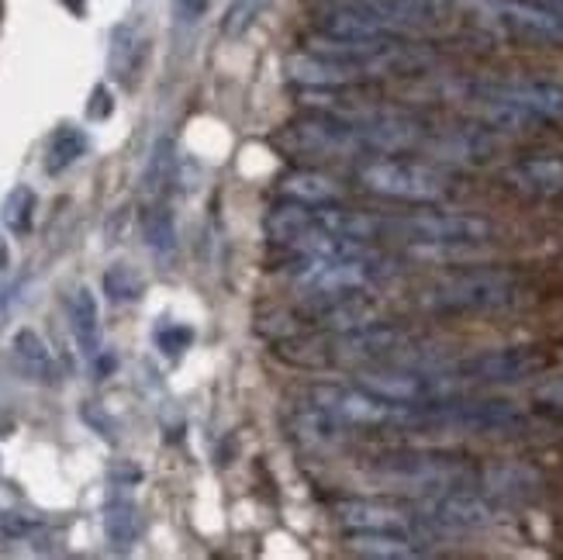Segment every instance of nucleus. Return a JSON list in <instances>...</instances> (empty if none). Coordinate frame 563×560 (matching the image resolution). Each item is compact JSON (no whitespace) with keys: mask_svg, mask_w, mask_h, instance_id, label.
Masks as SVG:
<instances>
[{"mask_svg":"<svg viewBox=\"0 0 563 560\" xmlns=\"http://www.w3.org/2000/svg\"><path fill=\"white\" fill-rule=\"evenodd\" d=\"M322 301H325V308H318L314 322L332 329V332H350V329H360L366 322H377V308L371 298H363V290H356V295L322 298Z\"/></svg>","mask_w":563,"mask_h":560,"instance_id":"nucleus-23","label":"nucleus"},{"mask_svg":"<svg viewBox=\"0 0 563 560\" xmlns=\"http://www.w3.org/2000/svg\"><path fill=\"white\" fill-rule=\"evenodd\" d=\"M287 77H290V84H298L301 90H322V94L360 87V84L374 80L366 69L350 66V63H339V59L322 56V53H311V48H301V53L287 56Z\"/></svg>","mask_w":563,"mask_h":560,"instance_id":"nucleus-14","label":"nucleus"},{"mask_svg":"<svg viewBox=\"0 0 563 560\" xmlns=\"http://www.w3.org/2000/svg\"><path fill=\"white\" fill-rule=\"evenodd\" d=\"M346 550L371 560H422L432 553L429 540L401 537V532H350Z\"/></svg>","mask_w":563,"mask_h":560,"instance_id":"nucleus-19","label":"nucleus"},{"mask_svg":"<svg viewBox=\"0 0 563 560\" xmlns=\"http://www.w3.org/2000/svg\"><path fill=\"white\" fill-rule=\"evenodd\" d=\"M35 208H38L35 190L18 184L4 198V205H0V222H4V229H11L14 235H24L35 222Z\"/></svg>","mask_w":563,"mask_h":560,"instance_id":"nucleus-30","label":"nucleus"},{"mask_svg":"<svg viewBox=\"0 0 563 560\" xmlns=\"http://www.w3.org/2000/svg\"><path fill=\"white\" fill-rule=\"evenodd\" d=\"M290 429H294V440L311 447V450H329V447H339L342 440H346L350 426L342 422L339 416H332L329 408L308 402L305 408L294 411L290 419Z\"/></svg>","mask_w":563,"mask_h":560,"instance_id":"nucleus-20","label":"nucleus"},{"mask_svg":"<svg viewBox=\"0 0 563 560\" xmlns=\"http://www.w3.org/2000/svg\"><path fill=\"white\" fill-rule=\"evenodd\" d=\"M380 235L401 239L419 256H439L446 250H467V246H481V242H492L495 222H487V218L471 211L426 208V211L380 218Z\"/></svg>","mask_w":563,"mask_h":560,"instance_id":"nucleus-4","label":"nucleus"},{"mask_svg":"<svg viewBox=\"0 0 563 560\" xmlns=\"http://www.w3.org/2000/svg\"><path fill=\"white\" fill-rule=\"evenodd\" d=\"M111 111H114V101H111V90L101 84V87H93V94H90V105H87V114L93 118V121H104V118H111Z\"/></svg>","mask_w":563,"mask_h":560,"instance_id":"nucleus-35","label":"nucleus"},{"mask_svg":"<svg viewBox=\"0 0 563 560\" xmlns=\"http://www.w3.org/2000/svg\"><path fill=\"white\" fill-rule=\"evenodd\" d=\"M8 298H11V287H8V284H0V308H4Z\"/></svg>","mask_w":563,"mask_h":560,"instance_id":"nucleus-38","label":"nucleus"},{"mask_svg":"<svg viewBox=\"0 0 563 560\" xmlns=\"http://www.w3.org/2000/svg\"><path fill=\"white\" fill-rule=\"evenodd\" d=\"M8 263H11V246H8V239L0 235V271H8Z\"/></svg>","mask_w":563,"mask_h":560,"instance_id":"nucleus-37","label":"nucleus"},{"mask_svg":"<svg viewBox=\"0 0 563 560\" xmlns=\"http://www.w3.org/2000/svg\"><path fill=\"white\" fill-rule=\"evenodd\" d=\"M426 308L443 315H481L505 311L526 301V284L508 266H474L450 277H439L422 295Z\"/></svg>","mask_w":563,"mask_h":560,"instance_id":"nucleus-3","label":"nucleus"},{"mask_svg":"<svg viewBox=\"0 0 563 560\" xmlns=\"http://www.w3.org/2000/svg\"><path fill=\"white\" fill-rule=\"evenodd\" d=\"M547 367V353L536 347H498V350H481L467 360L453 363L456 377L463 381L467 392L474 387H508L536 377Z\"/></svg>","mask_w":563,"mask_h":560,"instance_id":"nucleus-10","label":"nucleus"},{"mask_svg":"<svg viewBox=\"0 0 563 560\" xmlns=\"http://www.w3.org/2000/svg\"><path fill=\"white\" fill-rule=\"evenodd\" d=\"M481 125L495 132H522L563 121V84L556 80H498L474 94Z\"/></svg>","mask_w":563,"mask_h":560,"instance_id":"nucleus-2","label":"nucleus"},{"mask_svg":"<svg viewBox=\"0 0 563 560\" xmlns=\"http://www.w3.org/2000/svg\"><path fill=\"white\" fill-rule=\"evenodd\" d=\"M374 474L387 484L411 492H443V488H467L477 484V471L463 464L460 457H439V453H390L374 464Z\"/></svg>","mask_w":563,"mask_h":560,"instance_id":"nucleus-8","label":"nucleus"},{"mask_svg":"<svg viewBox=\"0 0 563 560\" xmlns=\"http://www.w3.org/2000/svg\"><path fill=\"white\" fill-rule=\"evenodd\" d=\"M280 190H284V198L305 201V205H314V208L342 201V187L332 177L318 174V169H290V174L280 177Z\"/></svg>","mask_w":563,"mask_h":560,"instance_id":"nucleus-24","label":"nucleus"},{"mask_svg":"<svg viewBox=\"0 0 563 560\" xmlns=\"http://www.w3.org/2000/svg\"><path fill=\"white\" fill-rule=\"evenodd\" d=\"M101 287H104V295H108L114 305H132V301L142 298L145 281H142V274L135 271V266H129V263H114V266H108V271H104Z\"/></svg>","mask_w":563,"mask_h":560,"instance_id":"nucleus-31","label":"nucleus"},{"mask_svg":"<svg viewBox=\"0 0 563 560\" xmlns=\"http://www.w3.org/2000/svg\"><path fill=\"white\" fill-rule=\"evenodd\" d=\"M398 274L374 242H353V246L322 256H298L290 271V281L314 298H339L356 295V290H371L387 284Z\"/></svg>","mask_w":563,"mask_h":560,"instance_id":"nucleus-1","label":"nucleus"},{"mask_svg":"<svg viewBox=\"0 0 563 560\" xmlns=\"http://www.w3.org/2000/svg\"><path fill=\"white\" fill-rule=\"evenodd\" d=\"M311 402L329 408L346 426H422V405H401L387 402L366 387H342V384H322L311 392Z\"/></svg>","mask_w":563,"mask_h":560,"instance_id":"nucleus-9","label":"nucleus"},{"mask_svg":"<svg viewBox=\"0 0 563 560\" xmlns=\"http://www.w3.org/2000/svg\"><path fill=\"white\" fill-rule=\"evenodd\" d=\"M481 29L501 39L536 45H563V11L547 0H463Z\"/></svg>","mask_w":563,"mask_h":560,"instance_id":"nucleus-6","label":"nucleus"},{"mask_svg":"<svg viewBox=\"0 0 563 560\" xmlns=\"http://www.w3.org/2000/svg\"><path fill=\"white\" fill-rule=\"evenodd\" d=\"M422 426L426 429H453V432H477V436H498L516 432L526 426V411L516 402L505 398H446L422 405Z\"/></svg>","mask_w":563,"mask_h":560,"instance_id":"nucleus-7","label":"nucleus"},{"mask_svg":"<svg viewBox=\"0 0 563 560\" xmlns=\"http://www.w3.org/2000/svg\"><path fill=\"white\" fill-rule=\"evenodd\" d=\"M419 519L429 526V532H477L495 523V505L487 495L474 492V484L467 488H443L429 492L419 502Z\"/></svg>","mask_w":563,"mask_h":560,"instance_id":"nucleus-12","label":"nucleus"},{"mask_svg":"<svg viewBox=\"0 0 563 560\" xmlns=\"http://www.w3.org/2000/svg\"><path fill=\"white\" fill-rule=\"evenodd\" d=\"M142 235L145 246H150L156 256H174L177 250V218L163 201H156L150 211L142 215Z\"/></svg>","mask_w":563,"mask_h":560,"instance_id":"nucleus-28","label":"nucleus"},{"mask_svg":"<svg viewBox=\"0 0 563 560\" xmlns=\"http://www.w3.org/2000/svg\"><path fill=\"white\" fill-rule=\"evenodd\" d=\"M360 184L387 201L439 205L453 194V177L432 163H415L401 156H374L356 169Z\"/></svg>","mask_w":563,"mask_h":560,"instance_id":"nucleus-5","label":"nucleus"},{"mask_svg":"<svg viewBox=\"0 0 563 560\" xmlns=\"http://www.w3.org/2000/svg\"><path fill=\"white\" fill-rule=\"evenodd\" d=\"M280 142L290 153H301L308 160H342V156H363V145L356 132L350 129V121H342L329 111L308 114L290 121L284 129Z\"/></svg>","mask_w":563,"mask_h":560,"instance_id":"nucleus-13","label":"nucleus"},{"mask_svg":"<svg viewBox=\"0 0 563 560\" xmlns=\"http://www.w3.org/2000/svg\"><path fill=\"white\" fill-rule=\"evenodd\" d=\"M87 150H90V139L80 125H59L45 145V174L48 177L66 174L80 156H87Z\"/></svg>","mask_w":563,"mask_h":560,"instance_id":"nucleus-26","label":"nucleus"},{"mask_svg":"<svg viewBox=\"0 0 563 560\" xmlns=\"http://www.w3.org/2000/svg\"><path fill=\"white\" fill-rule=\"evenodd\" d=\"M174 8H177V18H180V21L194 24V21H198V18L205 14L208 0H174Z\"/></svg>","mask_w":563,"mask_h":560,"instance_id":"nucleus-36","label":"nucleus"},{"mask_svg":"<svg viewBox=\"0 0 563 560\" xmlns=\"http://www.w3.org/2000/svg\"><path fill=\"white\" fill-rule=\"evenodd\" d=\"M11 353L18 360V367L29 374L32 381H45L53 384L59 377V367H56V356L53 350L45 347V339L35 332V329H18L14 339H11Z\"/></svg>","mask_w":563,"mask_h":560,"instance_id":"nucleus-25","label":"nucleus"},{"mask_svg":"<svg viewBox=\"0 0 563 560\" xmlns=\"http://www.w3.org/2000/svg\"><path fill=\"white\" fill-rule=\"evenodd\" d=\"M536 405L563 419V374L550 377V381H543L540 387H536Z\"/></svg>","mask_w":563,"mask_h":560,"instance_id":"nucleus-34","label":"nucleus"},{"mask_svg":"<svg viewBox=\"0 0 563 560\" xmlns=\"http://www.w3.org/2000/svg\"><path fill=\"white\" fill-rule=\"evenodd\" d=\"M69 326L73 339L84 356L97 360L101 356V311H97V298L90 287H77L69 298Z\"/></svg>","mask_w":563,"mask_h":560,"instance_id":"nucleus-22","label":"nucleus"},{"mask_svg":"<svg viewBox=\"0 0 563 560\" xmlns=\"http://www.w3.org/2000/svg\"><path fill=\"white\" fill-rule=\"evenodd\" d=\"M177 174V142L174 139H159L150 153V166H145V190L159 198V194L174 184Z\"/></svg>","mask_w":563,"mask_h":560,"instance_id":"nucleus-29","label":"nucleus"},{"mask_svg":"<svg viewBox=\"0 0 563 560\" xmlns=\"http://www.w3.org/2000/svg\"><path fill=\"white\" fill-rule=\"evenodd\" d=\"M495 129L481 125H460V129H443L439 135L426 139V150L432 153L435 163L446 166H481L492 160L498 150V139L492 135Z\"/></svg>","mask_w":563,"mask_h":560,"instance_id":"nucleus-17","label":"nucleus"},{"mask_svg":"<svg viewBox=\"0 0 563 560\" xmlns=\"http://www.w3.org/2000/svg\"><path fill=\"white\" fill-rule=\"evenodd\" d=\"M411 350V332L390 322H366L350 332H335L329 343V360L353 363V367H377V363H398Z\"/></svg>","mask_w":563,"mask_h":560,"instance_id":"nucleus-11","label":"nucleus"},{"mask_svg":"<svg viewBox=\"0 0 563 560\" xmlns=\"http://www.w3.org/2000/svg\"><path fill=\"white\" fill-rule=\"evenodd\" d=\"M339 4H350L363 14L377 18L395 35L435 29L446 18V0H339Z\"/></svg>","mask_w":563,"mask_h":560,"instance_id":"nucleus-16","label":"nucleus"},{"mask_svg":"<svg viewBox=\"0 0 563 560\" xmlns=\"http://www.w3.org/2000/svg\"><path fill=\"white\" fill-rule=\"evenodd\" d=\"M104 532L118 550H125L139 540L142 516H139V505L129 495H111V502L104 508Z\"/></svg>","mask_w":563,"mask_h":560,"instance_id":"nucleus-27","label":"nucleus"},{"mask_svg":"<svg viewBox=\"0 0 563 560\" xmlns=\"http://www.w3.org/2000/svg\"><path fill=\"white\" fill-rule=\"evenodd\" d=\"M481 495L495 502H526L536 488H540V474L522 468V464H498L477 474Z\"/></svg>","mask_w":563,"mask_h":560,"instance_id":"nucleus-21","label":"nucleus"},{"mask_svg":"<svg viewBox=\"0 0 563 560\" xmlns=\"http://www.w3.org/2000/svg\"><path fill=\"white\" fill-rule=\"evenodd\" d=\"M266 8H271V0H232L225 18H222V35L242 39L266 14Z\"/></svg>","mask_w":563,"mask_h":560,"instance_id":"nucleus-32","label":"nucleus"},{"mask_svg":"<svg viewBox=\"0 0 563 560\" xmlns=\"http://www.w3.org/2000/svg\"><path fill=\"white\" fill-rule=\"evenodd\" d=\"M153 339H156V347H159L169 360H180L184 350L194 343V329H190V326H180V322H166V326H159V329L153 332Z\"/></svg>","mask_w":563,"mask_h":560,"instance_id":"nucleus-33","label":"nucleus"},{"mask_svg":"<svg viewBox=\"0 0 563 560\" xmlns=\"http://www.w3.org/2000/svg\"><path fill=\"white\" fill-rule=\"evenodd\" d=\"M339 523L350 532H401V537L432 540V532L419 519V513H405V508L384 505V502H363V498L342 502Z\"/></svg>","mask_w":563,"mask_h":560,"instance_id":"nucleus-15","label":"nucleus"},{"mask_svg":"<svg viewBox=\"0 0 563 560\" xmlns=\"http://www.w3.org/2000/svg\"><path fill=\"white\" fill-rule=\"evenodd\" d=\"M505 187L536 201L563 198V160L553 153L522 156L505 169Z\"/></svg>","mask_w":563,"mask_h":560,"instance_id":"nucleus-18","label":"nucleus"}]
</instances>
